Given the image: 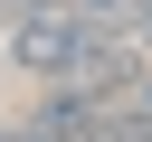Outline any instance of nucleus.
I'll use <instances>...</instances> for the list:
<instances>
[{
  "label": "nucleus",
  "mask_w": 152,
  "mask_h": 142,
  "mask_svg": "<svg viewBox=\"0 0 152 142\" xmlns=\"http://www.w3.org/2000/svg\"><path fill=\"white\" fill-rule=\"evenodd\" d=\"M0 142H66V133H57L48 114H19V123H0Z\"/></svg>",
  "instance_id": "f257e3e1"
}]
</instances>
